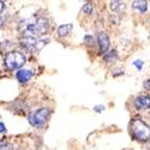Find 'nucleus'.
Returning <instances> with one entry per match:
<instances>
[{
  "mask_svg": "<svg viewBox=\"0 0 150 150\" xmlns=\"http://www.w3.org/2000/svg\"><path fill=\"white\" fill-rule=\"evenodd\" d=\"M134 107L138 110H146L150 108V96L149 95H139L134 100Z\"/></svg>",
  "mask_w": 150,
  "mask_h": 150,
  "instance_id": "6",
  "label": "nucleus"
},
{
  "mask_svg": "<svg viewBox=\"0 0 150 150\" xmlns=\"http://www.w3.org/2000/svg\"><path fill=\"white\" fill-rule=\"evenodd\" d=\"M133 65L138 69V70H142V67H143V61H141V60H137V61H134L133 62Z\"/></svg>",
  "mask_w": 150,
  "mask_h": 150,
  "instance_id": "15",
  "label": "nucleus"
},
{
  "mask_svg": "<svg viewBox=\"0 0 150 150\" xmlns=\"http://www.w3.org/2000/svg\"><path fill=\"white\" fill-rule=\"evenodd\" d=\"M84 42H85L86 45H91V43L94 42V37H93V36H89V35H86V36L84 37Z\"/></svg>",
  "mask_w": 150,
  "mask_h": 150,
  "instance_id": "14",
  "label": "nucleus"
},
{
  "mask_svg": "<svg viewBox=\"0 0 150 150\" xmlns=\"http://www.w3.org/2000/svg\"><path fill=\"white\" fill-rule=\"evenodd\" d=\"M24 62H25V57L19 52H11L7 54L5 59V65L11 71H15L22 67L24 65Z\"/></svg>",
  "mask_w": 150,
  "mask_h": 150,
  "instance_id": "4",
  "label": "nucleus"
},
{
  "mask_svg": "<svg viewBox=\"0 0 150 150\" xmlns=\"http://www.w3.org/2000/svg\"><path fill=\"white\" fill-rule=\"evenodd\" d=\"M94 110H95V112H97V113H100V112L105 110V106H102V105H100V106H96V107H94Z\"/></svg>",
  "mask_w": 150,
  "mask_h": 150,
  "instance_id": "16",
  "label": "nucleus"
},
{
  "mask_svg": "<svg viewBox=\"0 0 150 150\" xmlns=\"http://www.w3.org/2000/svg\"><path fill=\"white\" fill-rule=\"evenodd\" d=\"M82 12H83V13H85V15H91V13H93V5H91L90 3H86V4L83 6Z\"/></svg>",
  "mask_w": 150,
  "mask_h": 150,
  "instance_id": "12",
  "label": "nucleus"
},
{
  "mask_svg": "<svg viewBox=\"0 0 150 150\" xmlns=\"http://www.w3.org/2000/svg\"><path fill=\"white\" fill-rule=\"evenodd\" d=\"M6 131V127H5V125L3 122H0V133H3Z\"/></svg>",
  "mask_w": 150,
  "mask_h": 150,
  "instance_id": "18",
  "label": "nucleus"
},
{
  "mask_svg": "<svg viewBox=\"0 0 150 150\" xmlns=\"http://www.w3.org/2000/svg\"><path fill=\"white\" fill-rule=\"evenodd\" d=\"M72 28H73L72 24H64V25H60V27L58 28V30H57L58 36H60V37L67 36V35L72 31Z\"/></svg>",
  "mask_w": 150,
  "mask_h": 150,
  "instance_id": "10",
  "label": "nucleus"
},
{
  "mask_svg": "<svg viewBox=\"0 0 150 150\" xmlns=\"http://www.w3.org/2000/svg\"><path fill=\"white\" fill-rule=\"evenodd\" d=\"M97 43H98V47H100V52L102 54L106 53L108 49H109V37L106 33L103 31H100L97 34Z\"/></svg>",
  "mask_w": 150,
  "mask_h": 150,
  "instance_id": "5",
  "label": "nucleus"
},
{
  "mask_svg": "<svg viewBox=\"0 0 150 150\" xmlns=\"http://www.w3.org/2000/svg\"><path fill=\"white\" fill-rule=\"evenodd\" d=\"M19 30L28 36H41L47 33L48 23L45 19L31 17L19 23Z\"/></svg>",
  "mask_w": 150,
  "mask_h": 150,
  "instance_id": "1",
  "label": "nucleus"
},
{
  "mask_svg": "<svg viewBox=\"0 0 150 150\" xmlns=\"http://www.w3.org/2000/svg\"><path fill=\"white\" fill-rule=\"evenodd\" d=\"M103 59L106 62H114L117 59H118V54L114 49L112 51H107L106 53H103Z\"/></svg>",
  "mask_w": 150,
  "mask_h": 150,
  "instance_id": "11",
  "label": "nucleus"
},
{
  "mask_svg": "<svg viewBox=\"0 0 150 150\" xmlns=\"http://www.w3.org/2000/svg\"><path fill=\"white\" fill-rule=\"evenodd\" d=\"M31 76H33V72L30 70H19L16 73V78L21 83H27L28 81H30Z\"/></svg>",
  "mask_w": 150,
  "mask_h": 150,
  "instance_id": "8",
  "label": "nucleus"
},
{
  "mask_svg": "<svg viewBox=\"0 0 150 150\" xmlns=\"http://www.w3.org/2000/svg\"><path fill=\"white\" fill-rule=\"evenodd\" d=\"M49 117H51V110L48 108H39L30 113L29 122L34 127H41L48 121Z\"/></svg>",
  "mask_w": 150,
  "mask_h": 150,
  "instance_id": "3",
  "label": "nucleus"
},
{
  "mask_svg": "<svg viewBox=\"0 0 150 150\" xmlns=\"http://www.w3.org/2000/svg\"><path fill=\"white\" fill-rule=\"evenodd\" d=\"M131 134L136 141L146 142L150 139V127L143 120L133 119L131 122Z\"/></svg>",
  "mask_w": 150,
  "mask_h": 150,
  "instance_id": "2",
  "label": "nucleus"
},
{
  "mask_svg": "<svg viewBox=\"0 0 150 150\" xmlns=\"http://www.w3.org/2000/svg\"><path fill=\"white\" fill-rule=\"evenodd\" d=\"M132 7L133 10H136L138 13H145L148 10V4L146 0H133L132 1Z\"/></svg>",
  "mask_w": 150,
  "mask_h": 150,
  "instance_id": "7",
  "label": "nucleus"
},
{
  "mask_svg": "<svg viewBox=\"0 0 150 150\" xmlns=\"http://www.w3.org/2000/svg\"><path fill=\"white\" fill-rule=\"evenodd\" d=\"M112 74H113V77L121 76V74H124V70H122V69H115V70H113Z\"/></svg>",
  "mask_w": 150,
  "mask_h": 150,
  "instance_id": "13",
  "label": "nucleus"
},
{
  "mask_svg": "<svg viewBox=\"0 0 150 150\" xmlns=\"http://www.w3.org/2000/svg\"><path fill=\"white\" fill-rule=\"evenodd\" d=\"M125 3L122 0H110V8L112 11L117 12V13H121L125 11Z\"/></svg>",
  "mask_w": 150,
  "mask_h": 150,
  "instance_id": "9",
  "label": "nucleus"
},
{
  "mask_svg": "<svg viewBox=\"0 0 150 150\" xmlns=\"http://www.w3.org/2000/svg\"><path fill=\"white\" fill-rule=\"evenodd\" d=\"M3 10H4V3L0 0V12H3Z\"/></svg>",
  "mask_w": 150,
  "mask_h": 150,
  "instance_id": "19",
  "label": "nucleus"
},
{
  "mask_svg": "<svg viewBox=\"0 0 150 150\" xmlns=\"http://www.w3.org/2000/svg\"><path fill=\"white\" fill-rule=\"evenodd\" d=\"M3 23H4V21H3V18H1V17H0V28L3 27Z\"/></svg>",
  "mask_w": 150,
  "mask_h": 150,
  "instance_id": "20",
  "label": "nucleus"
},
{
  "mask_svg": "<svg viewBox=\"0 0 150 150\" xmlns=\"http://www.w3.org/2000/svg\"><path fill=\"white\" fill-rule=\"evenodd\" d=\"M144 88H145L146 90H150V78L144 82Z\"/></svg>",
  "mask_w": 150,
  "mask_h": 150,
  "instance_id": "17",
  "label": "nucleus"
}]
</instances>
